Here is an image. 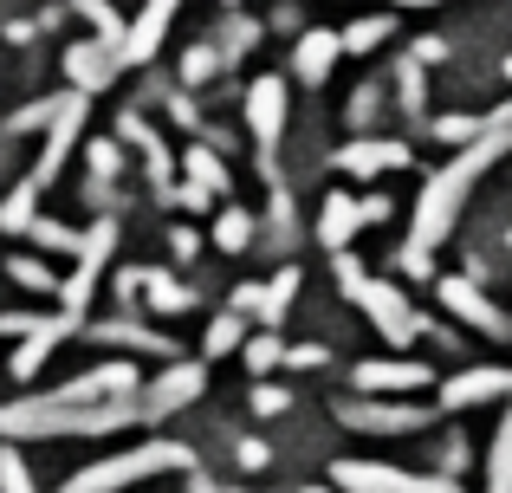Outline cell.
Instances as JSON below:
<instances>
[{"mask_svg":"<svg viewBox=\"0 0 512 493\" xmlns=\"http://www.w3.org/2000/svg\"><path fill=\"white\" fill-rule=\"evenodd\" d=\"M506 143H512V111H493L487 130H480L474 143H461V156H454V163L422 189V202H415V241H409L415 253H435L441 241H448V228H454V215H461V202H467V189H474V176L506 150Z\"/></svg>","mask_w":512,"mask_h":493,"instance_id":"cell-1","label":"cell"},{"mask_svg":"<svg viewBox=\"0 0 512 493\" xmlns=\"http://www.w3.org/2000/svg\"><path fill=\"white\" fill-rule=\"evenodd\" d=\"M137 422V403H59V396H33V403L0 409V435L26 442V435H117Z\"/></svg>","mask_w":512,"mask_h":493,"instance_id":"cell-2","label":"cell"},{"mask_svg":"<svg viewBox=\"0 0 512 493\" xmlns=\"http://www.w3.org/2000/svg\"><path fill=\"white\" fill-rule=\"evenodd\" d=\"M338 292L376 325V338L396 344V351H409L415 338H428V325H422V312L409 305V292L389 286V279H370L357 260H350V253H338Z\"/></svg>","mask_w":512,"mask_h":493,"instance_id":"cell-3","label":"cell"},{"mask_svg":"<svg viewBox=\"0 0 512 493\" xmlns=\"http://www.w3.org/2000/svg\"><path fill=\"white\" fill-rule=\"evenodd\" d=\"M175 468H195V455H188L182 442H143V448H124V455L111 461H91V468H78L65 493H124L137 481H150V474H175Z\"/></svg>","mask_w":512,"mask_h":493,"instance_id":"cell-4","label":"cell"},{"mask_svg":"<svg viewBox=\"0 0 512 493\" xmlns=\"http://www.w3.org/2000/svg\"><path fill=\"white\" fill-rule=\"evenodd\" d=\"M117 253V221L104 215L98 228H85V247H78V266H72V279H59V292H52V299H59V312L72 318H85V305H91V292H98V266L111 260Z\"/></svg>","mask_w":512,"mask_h":493,"instance_id":"cell-5","label":"cell"},{"mask_svg":"<svg viewBox=\"0 0 512 493\" xmlns=\"http://www.w3.org/2000/svg\"><path fill=\"white\" fill-rule=\"evenodd\" d=\"M331 487H344V493H461L448 474H402L389 461H338Z\"/></svg>","mask_w":512,"mask_h":493,"instance_id":"cell-6","label":"cell"},{"mask_svg":"<svg viewBox=\"0 0 512 493\" xmlns=\"http://www.w3.org/2000/svg\"><path fill=\"white\" fill-rule=\"evenodd\" d=\"M201 390H208V364H175V357H169V370L150 383V396H137V416L143 422L175 416V409H188Z\"/></svg>","mask_w":512,"mask_h":493,"instance_id":"cell-7","label":"cell"},{"mask_svg":"<svg viewBox=\"0 0 512 493\" xmlns=\"http://www.w3.org/2000/svg\"><path fill=\"white\" fill-rule=\"evenodd\" d=\"M52 396H59V403H137V364H98V370L72 377Z\"/></svg>","mask_w":512,"mask_h":493,"instance_id":"cell-8","label":"cell"},{"mask_svg":"<svg viewBox=\"0 0 512 493\" xmlns=\"http://www.w3.org/2000/svg\"><path fill=\"white\" fill-rule=\"evenodd\" d=\"M169 20H175V0H143L137 20H124V39H117V65H150V59H156V46H163V33H169Z\"/></svg>","mask_w":512,"mask_h":493,"instance_id":"cell-9","label":"cell"},{"mask_svg":"<svg viewBox=\"0 0 512 493\" xmlns=\"http://www.w3.org/2000/svg\"><path fill=\"white\" fill-rule=\"evenodd\" d=\"M350 383H357L363 396H409V390H428V364H415V357H383V364H357L350 370Z\"/></svg>","mask_w":512,"mask_h":493,"instance_id":"cell-10","label":"cell"},{"mask_svg":"<svg viewBox=\"0 0 512 493\" xmlns=\"http://www.w3.org/2000/svg\"><path fill=\"white\" fill-rule=\"evenodd\" d=\"M441 305H448L454 318H461V325H474V331H487V338H500L506 331V318H500V305L487 299V292L474 286V279H441Z\"/></svg>","mask_w":512,"mask_h":493,"instance_id":"cell-11","label":"cell"},{"mask_svg":"<svg viewBox=\"0 0 512 493\" xmlns=\"http://www.w3.org/2000/svg\"><path fill=\"white\" fill-rule=\"evenodd\" d=\"M20 338H26V344L13 351V377H33V370L46 364V357L59 351L65 338H72V318H65V312H59V318H33V312H26V331H20Z\"/></svg>","mask_w":512,"mask_h":493,"instance_id":"cell-12","label":"cell"},{"mask_svg":"<svg viewBox=\"0 0 512 493\" xmlns=\"http://www.w3.org/2000/svg\"><path fill=\"white\" fill-rule=\"evenodd\" d=\"M65 78H72L78 98H91V91H104L117 78V52L104 46V39H85V46L65 52Z\"/></svg>","mask_w":512,"mask_h":493,"instance_id":"cell-13","label":"cell"},{"mask_svg":"<svg viewBox=\"0 0 512 493\" xmlns=\"http://www.w3.org/2000/svg\"><path fill=\"white\" fill-rule=\"evenodd\" d=\"M338 416L350 429H370V435H402V429H422L428 409H415V403H344Z\"/></svg>","mask_w":512,"mask_h":493,"instance_id":"cell-14","label":"cell"},{"mask_svg":"<svg viewBox=\"0 0 512 493\" xmlns=\"http://www.w3.org/2000/svg\"><path fill=\"white\" fill-rule=\"evenodd\" d=\"M506 390H512V370H454L441 383V409H474V403H493Z\"/></svg>","mask_w":512,"mask_h":493,"instance_id":"cell-15","label":"cell"},{"mask_svg":"<svg viewBox=\"0 0 512 493\" xmlns=\"http://www.w3.org/2000/svg\"><path fill=\"white\" fill-rule=\"evenodd\" d=\"M247 130L260 143H273L279 130H286V78H253V91H247Z\"/></svg>","mask_w":512,"mask_h":493,"instance_id":"cell-16","label":"cell"},{"mask_svg":"<svg viewBox=\"0 0 512 493\" xmlns=\"http://www.w3.org/2000/svg\"><path fill=\"white\" fill-rule=\"evenodd\" d=\"M130 286H137V299L150 305V312H188V305H195V292L175 273H163V266H130Z\"/></svg>","mask_w":512,"mask_h":493,"instance_id":"cell-17","label":"cell"},{"mask_svg":"<svg viewBox=\"0 0 512 493\" xmlns=\"http://www.w3.org/2000/svg\"><path fill=\"white\" fill-rule=\"evenodd\" d=\"M338 169L344 176H389V169H409V143H350L338 150Z\"/></svg>","mask_w":512,"mask_h":493,"instance_id":"cell-18","label":"cell"},{"mask_svg":"<svg viewBox=\"0 0 512 493\" xmlns=\"http://www.w3.org/2000/svg\"><path fill=\"white\" fill-rule=\"evenodd\" d=\"M85 338H91V344H124V351H150V357H175L169 338H156L150 325H130V318H98Z\"/></svg>","mask_w":512,"mask_h":493,"instance_id":"cell-19","label":"cell"},{"mask_svg":"<svg viewBox=\"0 0 512 493\" xmlns=\"http://www.w3.org/2000/svg\"><path fill=\"white\" fill-rule=\"evenodd\" d=\"M338 33H325V26H305V39H299V52H292V65H299V78L305 85H325L331 78V65H338Z\"/></svg>","mask_w":512,"mask_h":493,"instance_id":"cell-20","label":"cell"},{"mask_svg":"<svg viewBox=\"0 0 512 493\" xmlns=\"http://www.w3.org/2000/svg\"><path fill=\"white\" fill-rule=\"evenodd\" d=\"M357 228H363L357 195H325V215H318V241H325L331 253H344L350 241H357Z\"/></svg>","mask_w":512,"mask_h":493,"instance_id":"cell-21","label":"cell"},{"mask_svg":"<svg viewBox=\"0 0 512 493\" xmlns=\"http://www.w3.org/2000/svg\"><path fill=\"white\" fill-rule=\"evenodd\" d=\"M26 234H33L39 253H59V260H78V247H85V234H72L65 221H46V215L26 221Z\"/></svg>","mask_w":512,"mask_h":493,"instance_id":"cell-22","label":"cell"},{"mask_svg":"<svg viewBox=\"0 0 512 493\" xmlns=\"http://www.w3.org/2000/svg\"><path fill=\"white\" fill-rule=\"evenodd\" d=\"M512 396V390H506ZM487 493H512V403H506V422L493 435V461H487Z\"/></svg>","mask_w":512,"mask_h":493,"instance_id":"cell-23","label":"cell"},{"mask_svg":"<svg viewBox=\"0 0 512 493\" xmlns=\"http://www.w3.org/2000/svg\"><path fill=\"white\" fill-rule=\"evenodd\" d=\"M240 338H247V318H240V312H221V318L208 325V338H201V364H208V357L240 351Z\"/></svg>","mask_w":512,"mask_h":493,"instance_id":"cell-24","label":"cell"},{"mask_svg":"<svg viewBox=\"0 0 512 493\" xmlns=\"http://www.w3.org/2000/svg\"><path fill=\"white\" fill-rule=\"evenodd\" d=\"M383 39H389V13H363V20H350L338 33V46L344 52H370V46H383Z\"/></svg>","mask_w":512,"mask_h":493,"instance_id":"cell-25","label":"cell"},{"mask_svg":"<svg viewBox=\"0 0 512 493\" xmlns=\"http://www.w3.org/2000/svg\"><path fill=\"white\" fill-rule=\"evenodd\" d=\"M214 247H227V253L253 247V215H247V208H227V215L214 221Z\"/></svg>","mask_w":512,"mask_h":493,"instance_id":"cell-26","label":"cell"},{"mask_svg":"<svg viewBox=\"0 0 512 493\" xmlns=\"http://www.w3.org/2000/svg\"><path fill=\"white\" fill-rule=\"evenodd\" d=\"M182 169H188V182H195V189H221V182H227V169H221V156H214V150H201V143H195V150H188L182 156Z\"/></svg>","mask_w":512,"mask_h":493,"instance_id":"cell-27","label":"cell"},{"mask_svg":"<svg viewBox=\"0 0 512 493\" xmlns=\"http://www.w3.org/2000/svg\"><path fill=\"white\" fill-rule=\"evenodd\" d=\"M292 292H299V279H292V273H279L273 286H260V312H253V318H266V325H279V312L292 305Z\"/></svg>","mask_w":512,"mask_h":493,"instance_id":"cell-28","label":"cell"},{"mask_svg":"<svg viewBox=\"0 0 512 493\" xmlns=\"http://www.w3.org/2000/svg\"><path fill=\"white\" fill-rule=\"evenodd\" d=\"M85 163H91V195H98V189H111V176H117V163H124V150H117V143H91Z\"/></svg>","mask_w":512,"mask_h":493,"instance_id":"cell-29","label":"cell"},{"mask_svg":"<svg viewBox=\"0 0 512 493\" xmlns=\"http://www.w3.org/2000/svg\"><path fill=\"white\" fill-rule=\"evenodd\" d=\"M7 273L20 279L26 292H59V273H52L46 260H7Z\"/></svg>","mask_w":512,"mask_h":493,"instance_id":"cell-30","label":"cell"},{"mask_svg":"<svg viewBox=\"0 0 512 493\" xmlns=\"http://www.w3.org/2000/svg\"><path fill=\"white\" fill-rule=\"evenodd\" d=\"M480 130H487V117H435V137L454 143V150H461V143H474Z\"/></svg>","mask_w":512,"mask_h":493,"instance_id":"cell-31","label":"cell"},{"mask_svg":"<svg viewBox=\"0 0 512 493\" xmlns=\"http://www.w3.org/2000/svg\"><path fill=\"white\" fill-rule=\"evenodd\" d=\"M214 65H221V52H214V46L182 52V85H208V78H214Z\"/></svg>","mask_w":512,"mask_h":493,"instance_id":"cell-32","label":"cell"},{"mask_svg":"<svg viewBox=\"0 0 512 493\" xmlns=\"http://www.w3.org/2000/svg\"><path fill=\"white\" fill-rule=\"evenodd\" d=\"M279 357H286V344H279L273 331H266V338H253V344H247V370H273Z\"/></svg>","mask_w":512,"mask_h":493,"instance_id":"cell-33","label":"cell"},{"mask_svg":"<svg viewBox=\"0 0 512 493\" xmlns=\"http://www.w3.org/2000/svg\"><path fill=\"white\" fill-rule=\"evenodd\" d=\"M0 493H33V481H26L20 455H0Z\"/></svg>","mask_w":512,"mask_h":493,"instance_id":"cell-34","label":"cell"},{"mask_svg":"<svg viewBox=\"0 0 512 493\" xmlns=\"http://www.w3.org/2000/svg\"><path fill=\"white\" fill-rule=\"evenodd\" d=\"M234 461H240V468H247V474H260L266 461H273V448H266V442H253V435H247V442L234 448Z\"/></svg>","mask_w":512,"mask_h":493,"instance_id":"cell-35","label":"cell"},{"mask_svg":"<svg viewBox=\"0 0 512 493\" xmlns=\"http://www.w3.org/2000/svg\"><path fill=\"white\" fill-rule=\"evenodd\" d=\"M286 403H292V396L279 390V383H260V390H253V409H260V416H279Z\"/></svg>","mask_w":512,"mask_h":493,"instance_id":"cell-36","label":"cell"},{"mask_svg":"<svg viewBox=\"0 0 512 493\" xmlns=\"http://www.w3.org/2000/svg\"><path fill=\"white\" fill-rule=\"evenodd\" d=\"M286 364H299V370H318V364H325V344H292V351H286Z\"/></svg>","mask_w":512,"mask_h":493,"instance_id":"cell-37","label":"cell"},{"mask_svg":"<svg viewBox=\"0 0 512 493\" xmlns=\"http://www.w3.org/2000/svg\"><path fill=\"white\" fill-rule=\"evenodd\" d=\"M169 234H175V241H169V247H175V260H195L201 234H195V228H169Z\"/></svg>","mask_w":512,"mask_h":493,"instance_id":"cell-38","label":"cell"},{"mask_svg":"<svg viewBox=\"0 0 512 493\" xmlns=\"http://www.w3.org/2000/svg\"><path fill=\"white\" fill-rule=\"evenodd\" d=\"M363 208V228H370V221H389V195H370V202H357Z\"/></svg>","mask_w":512,"mask_h":493,"instance_id":"cell-39","label":"cell"},{"mask_svg":"<svg viewBox=\"0 0 512 493\" xmlns=\"http://www.w3.org/2000/svg\"><path fill=\"white\" fill-rule=\"evenodd\" d=\"M188 493H240V487H221V481H208V474H188Z\"/></svg>","mask_w":512,"mask_h":493,"instance_id":"cell-40","label":"cell"},{"mask_svg":"<svg viewBox=\"0 0 512 493\" xmlns=\"http://www.w3.org/2000/svg\"><path fill=\"white\" fill-rule=\"evenodd\" d=\"M299 493H338V487H299Z\"/></svg>","mask_w":512,"mask_h":493,"instance_id":"cell-41","label":"cell"},{"mask_svg":"<svg viewBox=\"0 0 512 493\" xmlns=\"http://www.w3.org/2000/svg\"><path fill=\"white\" fill-rule=\"evenodd\" d=\"M402 7H428V0H402Z\"/></svg>","mask_w":512,"mask_h":493,"instance_id":"cell-42","label":"cell"},{"mask_svg":"<svg viewBox=\"0 0 512 493\" xmlns=\"http://www.w3.org/2000/svg\"><path fill=\"white\" fill-rule=\"evenodd\" d=\"M506 78H512V59H506Z\"/></svg>","mask_w":512,"mask_h":493,"instance_id":"cell-43","label":"cell"}]
</instances>
